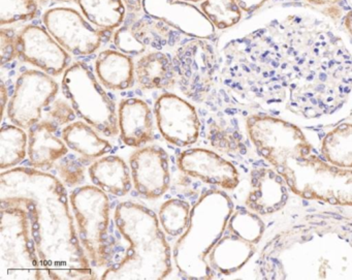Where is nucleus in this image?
Segmentation results:
<instances>
[{
    "label": "nucleus",
    "mask_w": 352,
    "mask_h": 280,
    "mask_svg": "<svg viewBox=\"0 0 352 280\" xmlns=\"http://www.w3.org/2000/svg\"><path fill=\"white\" fill-rule=\"evenodd\" d=\"M89 65L78 61L63 74V94L78 117L106 137L119 133L118 111L113 98L100 84Z\"/></svg>",
    "instance_id": "5"
},
{
    "label": "nucleus",
    "mask_w": 352,
    "mask_h": 280,
    "mask_svg": "<svg viewBox=\"0 0 352 280\" xmlns=\"http://www.w3.org/2000/svg\"><path fill=\"white\" fill-rule=\"evenodd\" d=\"M344 26L345 30H347L348 34L352 38V10L346 14L343 19Z\"/></svg>",
    "instance_id": "40"
},
{
    "label": "nucleus",
    "mask_w": 352,
    "mask_h": 280,
    "mask_svg": "<svg viewBox=\"0 0 352 280\" xmlns=\"http://www.w3.org/2000/svg\"><path fill=\"white\" fill-rule=\"evenodd\" d=\"M0 53H1V65L13 61L18 56V34L9 28L0 30Z\"/></svg>",
    "instance_id": "35"
},
{
    "label": "nucleus",
    "mask_w": 352,
    "mask_h": 280,
    "mask_svg": "<svg viewBox=\"0 0 352 280\" xmlns=\"http://www.w3.org/2000/svg\"><path fill=\"white\" fill-rule=\"evenodd\" d=\"M59 85L52 76L28 69L16 81L8 105V117L13 125L30 129L42 120L43 111L56 98Z\"/></svg>",
    "instance_id": "10"
},
{
    "label": "nucleus",
    "mask_w": 352,
    "mask_h": 280,
    "mask_svg": "<svg viewBox=\"0 0 352 280\" xmlns=\"http://www.w3.org/2000/svg\"><path fill=\"white\" fill-rule=\"evenodd\" d=\"M114 222L129 246L122 259L104 272L102 280H162L172 273V249L151 209L122 202L115 210Z\"/></svg>",
    "instance_id": "2"
},
{
    "label": "nucleus",
    "mask_w": 352,
    "mask_h": 280,
    "mask_svg": "<svg viewBox=\"0 0 352 280\" xmlns=\"http://www.w3.org/2000/svg\"><path fill=\"white\" fill-rule=\"evenodd\" d=\"M80 242L94 267L108 265L110 200L96 185L80 186L69 195Z\"/></svg>",
    "instance_id": "8"
},
{
    "label": "nucleus",
    "mask_w": 352,
    "mask_h": 280,
    "mask_svg": "<svg viewBox=\"0 0 352 280\" xmlns=\"http://www.w3.org/2000/svg\"><path fill=\"white\" fill-rule=\"evenodd\" d=\"M173 63L182 94L192 102H203L213 86L217 67L213 46L206 39L186 41L177 49Z\"/></svg>",
    "instance_id": "9"
},
{
    "label": "nucleus",
    "mask_w": 352,
    "mask_h": 280,
    "mask_svg": "<svg viewBox=\"0 0 352 280\" xmlns=\"http://www.w3.org/2000/svg\"><path fill=\"white\" fill-rule=\"evenodd\" d=\"M309 5L314 6V7H333V6L339 3L341 0H305Z\"/></svg>",
    "instance_id": "38"
},
{
    "label": "nucleus",
    "mask_w": 352,
    "mask_h": 280,
    "mask_svg": "<svg viewBox=\"0 0 352 280\" xmlns=\"http://www.w3.org/2000/svg\"><path fill=\"white\" fill-rule=\"evenodd\" d=\"M320 151L329 164L352 169V123H341L329 131L321 141Z\"/></svg>",
    "instance_id": "26"
},
{
    "label": "nucleus",
    "mask_w": 352,
    "mask_h": 280,
    "mask_svg": "<svg viewBox=\"0 0 352 280\" xmlns=\"http://www.w3.org/2000/svg\"><path fill=\"white\" fill-rule=\"evenodd\" d=\"M45 28L69 53L77 56L94 54L102 46L104 30L92 26L74 9L54 8L44 15Z\"/></svg>",
    "instance_id": "11"
},
{
    "label": "nucleus",
    "mask_w": 352,
    "mask_h": 280,
    "mask_svg": "<svg viewBox=\"0 0 352 280\" xmlns=\"http://www.w3.org/2000/svg\"><path fill=\"white\" fill-rule=\"evenodd\" d=\"M154 117L160 135L177 147H189L197 143L201 121L190 103L174 94H162L154 104Z\"/></svg>",
    "instance_id": "12"
},
{
    "label": "nucleus",
    "mask_w": 352,
    "mask_h": 280,
    "mask_svg": "<svg viewBox=\"0 0 352 280\" xmlns=\"http://www.w3.org/2000/svg\"><path fill=\"white\" fill-rule=\"evenodd\" d=\"M208 139L212 147L223 153H238L245 149L241 136L224 129L217 122H212L208 131Z\"/></svg>",
    "instance_id": "32"
},
{
    "label": "nucleus",
    "mask_w": 352,
    "mask_h": 280,
    "mask_svg": "<svg viewBox=\"0 0 352 280\" xmlns=\"http://www.w3.org/2000/svg\"><path fill=\"white\" fill-rule=\"evenodd\" d=\"M190 204L185 200L173 197L160 206L158 219L166 234L179 237L188 226L191 213Z\"/></svg>",
    "instance_id": "28"
},
{
    "label": "nucleus",
    "mask_w": 352,
    "mask_h": 280,
    "mask_svg": "<svg viewBox=\"0 0 352 280\" xmlns=\"http://www.w3.org/2000/svg\"><path fill=\"white\" fill-rule=\"evenodd\" d=\"M38 11L36 0H0V24L5 26L30 21L36 18Z\"/></svg>",
    "instance_id": "31"
},
{
    "label": "nucleus",
    "mask_w": 352,
    "mask_h": 280,
    "mask_svg": "<svg viewBox=\"0 0 352 280\" xmlns=\"http://www.w3.org/2000/svg\"><path fill=\"white\" fill-rule=\"evenodd\" d=\"M245 125L257 153L277 171L290 160L307 158L312 152L304 131L289 121L256 113L247 117Z\"/></svg>",
    "instance_id": "7"
},
{
    "label": "nucleus",
    "mask_w": 352,
    "mask_h": 280,
    "mask_svg": "<svg viewBox=\"0 0 352 280\" xmlns=\"http://www.w3.org/2000/svg\"><path fill=\"white\" fill-rule=\"evenodd\" d=\"M119 135L125 145L141 148L153 140V112L141 98H126L119 105Z\"/></svg>",
    "instance_id": "17"
},
{
    "label": "nucleus",
    "mask_w": 352,
    "mask_h": 280,
    "mask_svg": "<svg viewBox=\"0 0 352 280\" xmlns=\"http://www.w3.org/2000/svg\"><path fill=\"white\" fill-rule=\"evenodd\" d=\"M180 1H187V3H199V1H204V0H180Z\"/></svg>",
    "instance_id": "41"
},
{
    "label": "nucleus",
    "mask_w": 352,
    "mask_h": 280,
    "mask_svg": "<svg viewBox=\"0 0 352 280\" xmlns=\"http://www.w3.org/2000/svg\"><path fill=\"white\" fill-rule=\"evenodd\" d=\"M59 127L49 120H41L28 133V158L32 168L46 171L69 153V147L56 135Z\"/></svg>",
    "instance_id": "18"
},
{
    "label": "nucleus",
    "mask_w": 352,
    "mask_h": 280,
    "mask_svg": "<svg viewBox=\"0 0 352 280\" xmlns=\"http://www.w3.org/2000/svg\"><path fill=\"white\" fill-rule=\"evenodd\" d=\"M278 172L300 199L352 207V169L339 168L310 154L290 160Z\"/></svg>",
    "instance_id": "4"
},
{
    "label": "nucleus",
    "mask_w": 352,
    "mask_h": 280,
    "mask_svg": "<svg viewBox=\"0 0 352 280\" xmlns=\"http://www.w3.org/2000/svg\"><path fill=\"white\" fill-rule=\"evenodd\" d=\"M58 178L67 187L81 185L85 180V166L76 156L67 155L55 164Z\"/></svg>",
    "instance_id": "33"
},
{
    "label": "nucleus",
    "mask_w": 352,
    "mask_h": 280,
    "mask_svg": "<svg viewBox=\"0 0 352 280\" xmlns=\"http://www.w3.org/2000/svg\"><path fill=\"white\" fill-rule=\"evenodd\" d=\"M0 205L28 211L43 280L98 279L80 242L67 187L60 179L38 169H10L0 174Z\"/></svg>",
    "instance_id": "1"
},
{
    "label": "nucleus",
    "mask_w": 352,
    "mask_h": 280,
    "mask_svg": "<svg viewBox=\"0 0 352 280\" xmlns=\"http://www.w3.org/2000/svg\"><path fill=\"white\" fill-rule=\"evenodd\" d=\"M129 13H139L143 8V0H122Z\"/></svg>",
    "instance_id": "37"
},
{
    "label": "nucleus",
    "mask_w": 352,
    "mask_h": 280,
    "mask_svg": "<svg viewBox=\"0 0 352 280\" xmlns=\"http://www.w3.org/2000/svg\"><path fill=\"white\" fill-rule=\"evenodd\" d=\"M57 1H71V0H57ZM73 1H78V0H73Z\"/></svg>",
    "instance_id": "42"
},
{
    "label": "nucleus",
    "mask_w": 352,
    "mask_h": 280,
    "mask_svg": "<svg viewBox=\"0 0 352 280\" xmlns=\"http://www.w3.org/2000/svg\"><path fill=\"white\" fill-rule=\"evenodd\" d=\"M88 174L94 185L115 197H125L133 186L131 166L120 156H102L94 160Z\"/></svg>",
    "instance_id": "20"
},
{
    "label": "nucleus",
    "mask_w": 352,
    "mask_h": 280,
    "mask_svg": "<svg viewBox=\"0 0 352 280\" xmlns=\"http://www.w3.org/2000/svg\"><path fill=\"white\" fill-rule=\"evenodd\" d=\"M234 211L232 200L224 191H205L191 209L188 226L173 250L179 274L187 279L207 280L214 277L208 263L214 245L223 236Z\"/></svg>",
    "instance_id": "3"
},
{
    "label": "nucleus",
    "mask_w": 352,
    "mask_h": 280,
    "mask_svg": "<svg viewBox=\"0 0 352 280\" xmlns=\"http://www.w3.org/2000/svg\"><path fill=\"white\" fill-rule=\"evenodd\" d=\"M96 74L100 83L115 91L135 85V65L129 55L116 50H104L96 61Z\"/></svg>",
    "instance_id": "21"
},
{
    "label": "nucleus",
    "mask_w": 352,
    "mask_h": 280,
    "mask_svg": "<svg viewBox=\"0 0 352 280\" xmlns=\"http://www.w3.org/2000/svg\"><path fill=\"white\" fill-rule=\"evenodd\" d=\"M259 216V214L250 209L242 208L236 210L230 215L226 230L256 245L261 241L265 228Z\"/></svg>",
    "instance_id": "30"
},
{
    "label": "nucleus",
    "mask_w": 352,
    "mask_h": 280,
    "mask_svg": "<svg viewBox=\"0 0 352 280\" xmlns=\"http://www.w3.org/2000/svg\"><path fill=\"white\" fill-rule=\"evenodd\" d=\"M201 12L218 30L236 26L242 19V10L236 0H204Z\"/></svg>",
    "instance_id": "29"
},
{
    "label": "nucleus",
    "mask_w": 352,
    "mask_h": 280,
    "mask_svg": "<svg viewBox=\"0 0 352 280\" xmlns=\"http://www.w3.org/2000/svg\"><path fill=\"white\" fill-rule=\"evenodd\" d=\"M135 79L144 90L168 89L176 83L173 58L166 53H147L135 65Z\"/></svg>",
    "instance_id": "23"
},
{
    "label": "nucleus",
    "mask_w": 352,
    "mask_h": 280,
    "mask_svg": "<svg viewBox=\"0 0 352 280\" xmlns=\"http://www.w3.org/2000/svg\"><path fill=\"white\" fill-rule=\"evenodd\" d=\"M46 113L49 120L58 127L63 125L67 127L78 117L72 105L63 98H55L52 104L47 108Z\"/></svg>",
    "instance_id": "34"
},
{
    "label": "nucleus",
    "mask_w": 352,
    "mask_h": 280,
    "mask_svg": "<svg viewBox=\"0 0 352 280\" xmlns=\"http://www.w3.org/2000/svg\"><path fill=\"white\" fill-rule=\"evenodd\" d=\"M250 186L245 204L248 209L259 215H271L283 209L287 204L289 187L276 169H253Z\"/></svg>",
    "instance_id": "16"
},
{
    "label": "nucleus",
    "mask_w": 352,
    "mask_h": 280,
    "mask_svg": "<svg viewBox=\"0 0 352 280\" xmlns=\"http://www.w3.org/2000/svg\"><path fill=\"white\" fill-rule=\"evenodd\" d=\"M127 28L140 54L145 53L148 48L160 51L166 47L172 46L182 32L162 18L150 15L139 18L129 24Z\"/></svg>",
    "instance_id": "22"
},
{
    "label": "nucleus",
    "mask_w": 352,
    "mask_h": 280,
    "mask_svg": "<svg viewBox=\"0 0 352 280\" xmlns=\"http://www.w3.org/2000/svg\"><path fill=\"white\" fill-rule=\"evenodd\" d=\"M94 127L82 121H74L63 129V140L69 149L82 160H96L112 150L110 142L102 139Z\"/></svg>",
    "instance_id": "24"
},
{
    "label": "nucleus",
    "mask_w": 352,
    "mask_h": 280,
    "mask_svg": "<svg viewBox=\"0 0 352 280\" xmlns=\"http://www.w3.org/2000/svg\"><path fill=\"white\" fill-rule=\"evenodd\" d=\"M0 212L1 279L43 280V266L28 211L22 207H1Z\"/></svg>",
    "instance_id": "6"
},
{
    "label": "nucleus",
    "mask_w": 352,
    "mask_h": 280,
    "mask_svg": "<svg viewBox=\"0 0 352 280\" xmlns=\"http://www.w3.org/2000/svg\"><path fill=\"white\" fill-rule=\"evenodd\" d=\"M86 19L98 30L108 32L120 28L126 15L122 0H78Z\"/></svg>",
    "instance_id": "25"
},
{
    "label": "nucleus",
    "mask_w": 352,
    "mask_h": 280,
    "mask_svg": "<svg viewBox=\"0 0 352 280\" xmlns=\"http://www.w3.org/2000/svg\"><path fill=\"white\" fill-rule=\"evenodd\" d=\"M350 3H352V0H350Z\"/></svg>",
    "instance_id": "43"
},
{
    "label": "nucleus",
    "mask_w": 352,
    "mask_h": 280,
    "mask_svg": "<svg viewBox=\"0 0 352 280\" xmlns=\"http://www.w3.org/2000/svg\"><path fill=\"white\" fill-rule=\"evenodd\" d=\"M18 57L52 77L65 74L71 63L69 52L40 25L26 26L18 34Z\"/></svg>",
    "instance_id": "13"
},
{
    "label": "nucleus",
    "mask_w": 352,
    "mask_h": 280,
    "mask_svg": "<svg viewBox=\"0 0 352 280\" xmlns=\"http://www.w3.org/2000/svg\"><path fill=\"white\" fill-rule=\"evenodd\" d=\"M240 9L245 13H253L261 9L269 0H236Z\"/></svg>",
    "instance_id": "36"
},
{
    "label": "nucleus",
    "mask_w": 352,
    "mask_h": 280,
    "mask_svg": "<svg viewBox=\"0 0 352 280\" xmlns=\"http://www.w3.org/2000/svg\"><path fill=\"white\" fill-rule=\"evenodd\" d=\"M179 170L187 176L199 179L208 184L226 191H234L240 183L236 166L212 150L190 148L177 160Z\"/></svg>",
    "instance_id": "15"
},
{
    "label": "nucleus",
    "mask_w": 352,
    "mask_h": 280,
    "mask_svg": "<svg viewBox=\"0 0 352 280\" xmlns=\"http://www.w3.org/2000/svg\"><path fill=\"white\" fill-rule=\"evenodd\" d=\"M28 153V135L15 125H3L0 131V169L10 170L23 162Z\"/></svg>",
    "instance_id": "27"
},
{
    "label": "nucleus",
    "mask_w": 352,
    "mask_h": 280,
    "mask_svg": "<svg viewBox=\"0 0 352 280\" xmlns=\"http://www.w3.org/2000/svg\"><path fill=\"white\" fill-rule=\"evenodd\" d=\"M0 98H1V117H3L5 115L6 109L7 108V103H9V92H8L7 87H6V84L1 83V88H0Z\"/></svg>",
    "instance_id": "39"
},
{
    "label": "nucleus",
    "mask_w": 352,
    "mask_h": 280,
    "mask_svg": "<svg viewBox=\"0 0 352 280\" xmlns=\"http://www.w3.org/2000/svg\"><path fill=\"white\" fill-rule=\"evenodd\" d=\"M129 166L133 186L141 197L160 199L170 189L168 156L160 146H146L135 150L129 158Z\"/></svg>",
    "instance_id": "14"
},
{
    "label": "nucleus",
    "mask_w": 352,
    "mask_h": 280,
    "mask_svg": "<svg viewBox=\"0 0 352 280\" xmlns=\"http://www.w3.org/2000/svg\"><path fill=\"white\" fill-rule=\"evenodd\" d=\"M255 250V244L230 233L214 245L208 255V263L214 272L232 275L248 263Z\"/></svg>",
    "instance_id": "19"
}]
</instances>
